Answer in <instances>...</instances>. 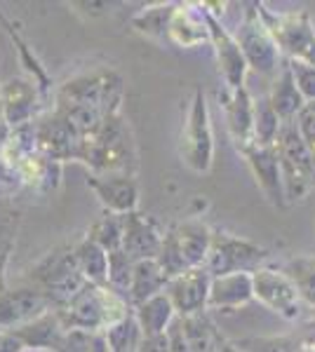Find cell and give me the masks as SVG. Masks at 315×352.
<instances>
[{
    "mask_svg": "<svg viewBox=\"0 0 315 352\" xmlns=\"http://www.w3.org/2000/svg\"><path fill=\"white\" fill-rule=\"evenodd\" d=\"M165 235H160L156 221L148 217L132 212L125 214V228H123V247L120 252L128 256L132 263L139 261H156L163 249Z\"/></svg>",
    "mask_w": 315,
    "mask_h": 352,
    "instance_id": "15",
    "label": "cell"
},
{
    "mask_svg": "<svg viewBox=\"0 0 315 352\" xmlns=\"http://www.w3.org/2000/svg\"><path fill=\"white\" fill-rule=\"evenodd\" d=\"M280 127H283V120L273 111L268 96L254 101V146H261V148L276 146Z\"/></svg>",
    "mask_w": 315,
    "mask_h": 352,
    "instance_id": "28",
    "label": "cell"
},
{
    "mask_svg": "<svg viewBox=\"0 0 315 352\" xmlns=\"http://www.w3.org/2000/svg\"><path fill=\"white\" fill-rule=\"evenodd\" d=\"M268 256L266 249L256 247L247 240H238L226 232L212 235L210 254L203 268L210 272V277H223L233 272H254L259 270V263Z\"/></svg>",
    "mask_w": 315,
    "mask_h": 352,
    "instance_id": "6",
    "label": "cell"
},
{
    "mask_svg": "<svg viewBox=\"0 0 315 352\" xmlns=\"http://www.w3.org/2000/svg\"><path fill=\"white\" fill-rule=\"evenodd\" d=\"M167 275L163 272L158 261H139L134 263V272H132L130 298L136 305L146 303L153 296H160L167 289Z\"/></svg>",
    "mask_w": 315,
    "mask_h": 352,
    "instance_id": "22",
    "label": "cell"
},
{
    "mask_svg": "<svg viewBox=\"0 0 315 352\" xmlns=\"http://www.w3.org/2000/svg\"><path fill=\"white\" fill-rule=\"evenodd\" d=\"M14 230H17L14 219H0V261L8 256L10 244H12V237H14Z\"/></svg>",
    "mask_w": 315,
    "mask_h": 352,
    "instance_id": "36",
    "label": "cell"
},
{
    "mask_svg": "<svg viewBox=\"0 0 315 352\" xmlns=\"http://www.w3.org/2000/svg\"><path fill=\"white\" fill-rule=\"evenodd\" d=\"M8 120H5V116L0 113V146H5L8 144Z\"/></svg>",
    "mask_w": 315,
    "mask_h": 352,
    "instance_id": "40",
    "label": "cell"
},
{
    "mask_svg": "<svg viewBox=\"0 0 315 352\" xmlns=\"http://www.w3.org/2000/svg\"><path fill=\"white\" fill-rule=\"evenodd\" d=\"M123 82L113 71H96L64 82L57 92V116H61L80 136H90L116 116Z\"/></svg>",
    "mask_w": 315,
    "mask_h": 352,
    "instance_id": "1",
    "label": "cell"
},
{
    "mask_svg": "<svg viewBox=\"0 0 315 352\" xmlns=\"http://www.w3.org/2000/svg\"><path fill=\"white\" fill-rule=\"evenodd\" d=\"M26 345L12 331H0V352H24Z\"/></svg>",
    "mask_w": 315,
    "mask_h": 352,
    "instance_id": "37",
    "label": "cell"
},
{
    "mask_svg": "<svg viewBox=\"0 0 315 352\" xmlns=\"http://www.w3.org/2000/svg\"><path fill=\"white\" fill-rule=\"evenodd\" d=\"M212 151L214 144H212L207 104H205L203 89H196L184 129H181V157L193 172H207L212 167Z\"/></svg>",
    "mask_w": 315,
    "mask_h": 352,
    "instance_id": "7",
    "label": "cell"
},
{
    "mask_svg": "<svg viewBox=\"0 0 315 352\" xmlns=\"http://www.w3.org/2000/svg\"><path fill=\"white\" fill-rule=\"evenodd\" d=\"M33 136L38 141V148L48 160H80L83 153V139L64 118L48 116L43 122L33 129Z\"/></svg>",
    "mask_w": 315,
    "mask_h": 352,
    "instance_id": "12",
    "label": "cell"
},
{
    "mask_svg": "<svg viewBox=\"0 0 315 352\" xmlns=\"http://www.w3.org/2000/svg\"><path fill=\"white\" fill-rule=\"evenodd\" d=\"M132 272H134V263H132L123 252L108 254V287H111L113 292H118L120 296H123V294L130 296Z\"/></svg>",
    "mask_w": 315,
    "mask_h": 352,
    "instance_id": "33",
    "label": "cell"
},
{
    "mask_svg": "<svg viewBox=\"0 0 315 352\" xmlns=\"http://www.w3.org/2000/svg\"><path fill=\"white\" fill-rule=\"evenodd\" d=\"M289 71L294 76V82H296V89L301 92L303 101H315V66L306 64V61H296L292 59L289 61Z\"/></svg>",
    "mask_w": 315,
    "mask_h": 352,
    "instance_id": "34",
    "label": "cell"
},
{
    "mask_svg": "<svg viewBox=\"0 0 315 352\" xmlns=\"http://www.w3.org/2000/svg\"><path fill=\"white\" fill-rule=\"evenodd\" d=\"M219 352H238V350H236V348H231V345H223V348H221Z\"/></svg>",
    "mask_w": 315,
    "mask_h": 352,
    "instance_id": "41",
    "label": "cell"
},
{
    "mask_svg": "<svg viewBox=\"0 0 315 352\" xmlns=\"http://www.w3.org/2000/svg\"><path fill=\"white\" fill-rule=\"evenodd\" d=\"M128 317L123 296L111 287L88 285L66 308H61V324L73 331H101Z\"/></svg>",
    "mask_w": 315,
    "mask_h": 352,
    "instance_id": "3",
    "label": "cell"
},
{
    "mask_svg": "<svg viewBox=\"0 0 315 352\" xmlns=\"http://www.w3.org/2000/svg\"><path fill=\"white\" fill-rule=\"evenodd\" d=\"M210 285L212 277L205 268L186 270L179 277L170 280L165 294H167L176 317H191L198 315V312H205L210 298Z\"/></svg>",
    "mask_w": 315,
    "mask_h": 352,
    "instance_id": "13",
    "label": "cell"
},
{
    "mask_svg": "<svg viewBox=\"0 0 315 352\" xmlns=\"http://www.w3.org/2000/svg\"><path fill=\"white\" fill-rule=\"evenodd\" d=\"M243 155L247 157V164L254 174L256 184H259L261 192L266 195V200L276 207H285L287 197H285V184H283V172H280V160L276 146H247L243 148Z\"/></svg>",
    "mask_w": 315,
    "mask_h": 352,
    "instance_id": "16",
    "label": "cell"
},
{
    "mask_svg": "<svg viewBox=\"0 0 315 352\" xmlns=\"http://www.w3.org/2000/svg\"><path fill=\"white\" fill-rule=\"evenodd\" d=\"M207 19V28H210V38L214 43V52L216 59H219V71L226 80L228 92H236V89L245 87V71H247V61H245V54L240 50V45L236 38H231L219 21L212 14H205Z\"/></svg>",
    "mask_w": 315,
    "mask_h": 352,
    "instance_id": "17",
    "label": "cell"
},
{
    "mask_svg": "<svg viewBox=\"0 0 315 352\" xmlns=\"http://www.w3.org/2000/svg\"><path fill=\"white\" fill-rule=\"evenodd\" d=\"M238 45H240V50H243L247 66L256 68L259 73L276 71L278 56H280L278 43L273 41L266 24L259 21V12H256V10H250L247 12V21L240 28Z\"/></svg>",
    "mask_w": 315,
    "mask_h": 352,
    "instance_id": "11",
    "label": "cell"
},
{
    "mask_svg": "<svg viewBox=\"0 0 315 352\" xmlns=\"http://www.w3.org/2000/svg\"><path fill=\"white\" fill-rule=\"evenodd\" d=\"M50 298L38 289H0V331H14L48 315Z\"/></svg>",
    "mask_w": 315,
    "mask_h": 352,
    "instance_id": "10",
    "label": "cell"
},
{
    "mask_svg": "<svg viewBox=\"0 0 315 352\" xmlns=\"http://www.w3.org/2000/svg\"><path fill=\"white\" fill-rule=\"evenodd\" d=\"M210 244L212 232L207 226L200 221H184L165 235L163 249L156 261L167 280H174L186 270L203 268L210 254Z\"/></svg>",
    "mask_w": 315,
    "mask_h": 352,
    "instance_id": "4",
    "label": "cell"
},
{
    "mask_svg": "<svg viewBox=\"0 0 315 352\" xmlns=\"http://www.w3.org/2000/svg\"><path fill=\"white\" fill-rule=\"evenodd\" d=\"M136 352H170V345H167V338L163 336H153V338H144L139 345Z\"/></svg>",
    "mask_w": 315,
    "mask_h": 352,
    "instance_id": "38",
    "label": "cell"
},
{
    "mask_svg": "<svg viewBox=\"0 0 315 352\" xmlns=\"http://www.w3.org/2000/svg\"><path fill=\"white\" fill-rule=\"evenodd\" d=\"M266 28L271 31L273 41L292 54V59L315 66V33L306 14L278 16L276 24H266Z\"/></svg>",
    "mask_w": 315,
    "mask_h": 352,
    "instance_id": "14",
    "label": "cell"
},
{
    "mask_svg": "<svg viewBox=\"0 0 315 352\" xmlns=\"http://www.w3.org/2000/svg\"><path fill=\"white\" fill-rule=\"evenodd\" d=\"M36 109V87L28 80H10L3 89V116L10 127L28 122Z\"/></svg>",
    "mask_w": 315,
    "mask_h": 352,
    "instance_id": "21",
    "label": "cell"
},
{
    "mask_svg": "<svg viewBox=\"0 0 315 352\" xmlns=\"http://www.w3.org/2000/svg\"><path fill=\"white\" fill-rule=\"evenodd\" d=\"M276 151L283 172L285 197L287 202L303 200L315 184V160L306 141L301 139L296 120L283 122L276 139Z\"/></svg>",
    "mask_w": 315,
    "mask_h": 352,
    "instance_id": "5",
    "label": "cell"
},
{
    "mask_svg": "<svg viewBox=\"0 0 315 352\" xmlns=\"http://www.w3.org/2000/svg\"><path fill=\"white\" fill-rule=\"evenodd\" d=\"M36 277L45 289L50 303H59L66 308L73 298L90 285L78 270L76 256L71 254H52L36 268Z\"/></svg>",
    "mask_w": 315,
    "mask_h": 352,
    "instance_id": "8",
    "label": "cell"
},
{
    "mask_svg": "<svg viewBox=\"0 0 315 352\" xmlns=\"http://www.w3.org/2000/svg\"><path fill=\"white\" fill-rule=\"evenodd\" d=\"M268 101H271L273 111L278 113V118L283 122L296 120L299 111L303 109V106H306V101H303L301 92L296 89V82H294V76H292L289 66H285L283 73H280V76L276 78L271 94H268Z\"/></svg>",
    "mask_w": 315,
    "mask_h": 352,
    "instance_id": "23",
    "label": "cell"
},
{
    "mask_svg": "<svg viewBox=\"0 0 315 352\" xmlns=\"http://www.w3.org/2000/svg\"><path fill=\"white\" fill-rule=\"evenodd\" d=\"M85 352H108L106 338H92V343H90V348Z\"/></svg>",
    "mask_w": 315,
    "mask_h": 352,
    "instance_id": "39",
    "label": "cell"
},
{
    "mask_svg": "<svg viewBox=\"0 0 315 352\" xmlns=\"http://www.w3.org/2000/svg\"><path fill=\"white\" fill-rule=\"evenodd\" d=\"M78 270L94 287H108V254L94 240H83L73 249Z\"/></svg>",
    "mask_w": 315,
    "mask_h": 352,
    "instance_id": "27",
    "label": "cell"
},
{
    "mask_svg": "<svg viewBox=\"0 0 315 352\" xmlns=\"http://www.w3.org/2000/svg\"><path fill=\"white\" fill-rule=\"evenodd\" d=\"M88 186L96 192L99 202L111 214H132L139 202V190H136V181L132 176H96L92 174L88 179Z\"/></svg>",
    "mask_w": 315,
    "mask_h": 352,
    "instance_id": "18",
    "label": "cell"
},
{
    "mask_svg": "<svg viewBox=\"0 0 315 352\" xmlns=\"http://www.w3.org/2000/svg\"><path fill=\"white\" fill-rule=\"evenodd\" d=\"M252 287H254V298L261 300L273 312H278L280 317H285V320H299L301 317L303 298L287 272L259 268L252 272Z\"/></svg>",
    "mask_w": 315,
    "mask_h": 352,
    "instance_id": "9",
    "label": "cell"
},
{
    "mask_svg": "<svg viewBox=\"0 0 315 352\" xmlns=\"http://www.w3.org/2000/svg\"><path fill=\"white\" fill-rule=\"evenodd\" d=\"M144 340L136 317L128 315L123 322L106 329V345L108 352H136Z\"/></svg>",
    "mask_w": 315,
    "mask_h": 352,
    "instance_id": "29",
    "label": "cell"
},
{
    "mask_svg": "<svg viewBox=\"0 0 315 352\" xmlns=\"http://www.w3.org/2000/svg\"><path fill=\"white\" fill-rule=\"evenodd\" d=\"M287 275L292 277V282L296 285V289H299L301 298L315 308V261L313 258L292 261Z\"/></svg>",
    "mask_w": 315,
    "mask_h": 352,
    "instance_id": "31",
    "label": "cell"
},
{
    "mask_svg": "<svg viewBox=\"0 0 315 352\" xmlns=\"http://www.w3.org/2000/svg\"><path fill=\"white\" fill-rule=\"evenodd\" d=\"M181 329L191 352H219L223 348V338L216 331L214 322L205 312L191 317H181Z\"/></svg>",
    "mask_w": 315,
    "mask_h": 352,
    "instance_id": "26",
    "label": "cell"
},
{
    "mask_svg": "<svg viewBox=\"0 0 315 352\" xmlns=\"http://www.w3.org/2000/svg\"><path fill=\"white\" fill-rule=\"evenodd\" d=\"M134 141L123 118L111 116L94 134L83 139L80 162L90 164L96 176H132L134 172Z\"/></svg>",
    "mask_w": 315,
    "mask_h": 352,
    "instance_id": "2",
    "label": "cell"
},
{
    "mask_svg": "<svg viewBox=\"0 0 315 352\" xmlns=\"http://www.w3.org/2000/svg\"><path fill=\"white\" fill-rule=\"evenodd\" d=\"M123 228H125V217L106 212L104 219H99L92 226L90 240H94L106 254L120 252V247H123Z\"/></svg>",
    "mask_w": 315,
    "mask_h": 352,
    "instance_id": "30",
    "label": "cell"
},
{
    "mask_svg": "<svg viewBox=\"0 0 315 352\" xmlns=\"http://www.w3.org/2000/svg\"><path fill=\"white\" fill-rule=\"evenodd\" d=\"M226 118H228V129H231L240 151L254 144V101L250 99L245 87L228 94Z\"/></svg>",
    "mask_w": 315,
    "mask_h": 352,
    "instance_id": "20",
    "label": "cell"
},
{
    "mask_svg": "<svg viewBox=\"0 0 315 352\" xmlns=\"http://www.w3.org/2000/svg\"><path fill=\"white\" fill-rule=\"evenodd\" d=\"M165 338H167V345H170V352H191L186 343V336H184V329H181V317H174L172 324L167 327L165 331Z\"/></svg>",
    "mask_w": 315,
    "mask_h": 352,
    "instance_id": "35",
    "label": "cell"
},
{
    "mask_svg": "<svg viewBox=\"0 0 315 352\" xmlns=\"http://www.w3.org/2000/svg\"><path fill=\"white\" fill-rule=\"evenodd\" d=\"M136 322H139V329L144 333V338H153V336H163L167 331V327L172 324V320L176 317L174 308H172L167 294H160V296H153L151 300L141 303L136 308Z\"/></svg>",
    "mask_w": 315,
    "mask_h": 352,
    "instance_id": "25",
    "label": "cell"
},
{
    "mask_svg": "<svg viewBox=\"0 0 315 352\" xmlns=\"http://www.w3.org/2000/svg\"><path fill=\"white\" fill-rule=\"evenodd\" d=\"M252 298H254V287H252L250 272H233V275L212 277L207 308L233 310L250 303Z\"/></svg>",
    "mask_w": 315,
    "mask_h": 352,
    "instance_id": "19",
    "label": "cell"
},
{
    "mask_svg": "<svg viewBox=\"0 0 315 352\" xmlns=\"http://www.w3.org/2000/svg\"><path fill=\"white\" fill-rule=\"evenodd\" d=\"M167 36L181 47H196L203 41H207L210 28L205 16H196L188 8H174L170 16Z\"/></svg>",
    "mask_w": 315,
    "mask_h": 352,
    "instance_id": "24",
    "label": "cell"
},
{
    "mask_svg": "<svg viewBox=\"0 0 315 352\" xmlns=\"http://www.w3.org/2000/svg\"><path fill=\"white\" fill-rule=\"evenodd\" d=\"M172 12H174V5H167V8H151V10H144L141 14H136L134 19H132V24L151 38L167 36Z\"/></svg>",
    "mask_w": 315,
    "mask_h": 352,
    "instance_id": "32",
    "label": "cell"
}]
</instances>
